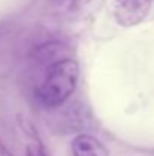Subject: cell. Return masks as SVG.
<instances>
[{"label":"cell","mask_w":154,"mask_h":156,"mask_svg":"<svg viewBox=\"0 0 154 156\" xmlns=\"http://www.w3.org/2000/svg\"><path fill=\"white\" fill-rule=\"evenodd\" d=\"M79 80V65L73 58H65L46 67L35 85V99L46 108L65 103L74 93Z\"/></svg>","instance_id":"cell-1"},{"label":"cell","mask_w":154,"mask_h":156,"mask_svg":"<svg viewBox=\"0 0 154 156\" xmlns=\"http://www.w3.org/2000/svg\"><path fill=\"white\" fill-rule=\"evenodd\" d=\"M153 3L154 0H115L112 15L119 26L133 27L148 17Z\"/></svg>","instance_id":"cell-2"},{"label":"cell","mask_w":154,"mask_h":156,"mask_svg":"<svg viewBox=\"0 0 154 156\" xmlns=\"http://www.w3.org/2000/svg\"><path fill=\"white\" fill-rule=\"evenodd\" d=\"M65 58H71V56H70V49L62 43H44L36 46L32 50V59L35 61L36 65L43 68L57 61H62Z\"/></svg>","instance_id":"cell-3"},{"label":"cell","mask_w":154,"mask_h":156,"mask_svg":"<svg viewBox=\"0 0 154 156\" xmlns=\"http://www.w3.org/2000/svg\"><path fill=\"white\" fill-rule=\"evenodd\" d=\"M73 156H109L107 149L100 140L92 135L80 133L71 141Z\"/></svg>","instance_id":"cell-4"},{"label":"cell","mask_w":154,"mask_h":156,"mask_svg":"<svg viewBox=\"0 0 154 156\" xmlns=\"http://www.w3.org/2000/svg\"><path fill=\"white\" fill-rule=\"evenodd\" d=\"M26 156H47V153L39 143H32L26 149Z\"/></svg>","instance_id":"cell-5"},{"label":"cell","mask_w":154,"mask_h":156,"mask_svg":"<svg viewBox=\"0 0 154 156\" xmlns=\"http://www.w3.org/2000/svg\"><path fill=\"white\" fill-rule=\"evenodd\" d=\"M103 0H76V6H79L80 9H86L89 6H94V5H101Z\"/></svg>","instance_id":"cell-6"},{"label":"cell","mask_w":154,"mask_h":156,"mask_svg":"<svg viewBox=\"0 0 154 156\" xmlns=\"http://www.w3.org/2000/svg\"><path fill=\"white\" fill-rule=\"evenodd\" d=\"M0 156H12L8 150H6V147H3V144L0 143Z\"/></svg>","instance_id":"cell-7"}]
</instances>
